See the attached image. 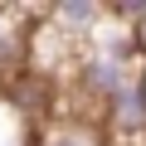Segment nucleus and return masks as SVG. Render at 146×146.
Wrapping results in <instances>:
<instances>
[{
  "label": "nucleus",
  "mask_w": 146,
  "mask_h": 146,
  "mask_svg": "<svg viewBox=\"0 0 146 146\" xmlns=\"http://www.w3.org/2000/svg\"><path fill=\"white\" fill-rule=\"evenodd\" d=\"M102 131L127 141V146H141L146 141V93H141V73L136 83H127L107 107H102Z\"/></svg>",
  "instance_id": "f257e3e1"
},
{
  "label": "nucleus",
  "mask_w": 146,
  "mask_h": 146,
  "mask_svg": "<svg viewBox=\"0 0 146 146\" xmlns=\"http://www.w3.org/2000/svg\"><path fill=\"white\" fill-rule=\"evenodd\" d=\"M68 44H88L93 34H98V25L107 20V5H98V0H63V5H49V10H39Z\"/></svg>",
  "instance_id": "f03ea898"
},
{
  "label": "nucleus",
  "mask_w": 146,
  "mask_h": 146,
  "mask_svg": "<svg viewBox=\"0 0 146 146\" xmlns=\"http://www.w3.org/2000/svg\"><path fill=\"white\" fill-rule=\"evenodd\" d=\"M141 146H146V141H141Z\"/></svg>",
  "instance_id": "39448f33"
},
{
  "label": "nucleus",
  "mask_w": 146,
  "mask_h": 146,
  "mask_svg": "<svg viewBox=\"0 0 146 146\" xmlns=\"http://www.w3.org/2000/svg\"><path fill=\"white\" fill-rule=\"evenodd\" d=\"M0 20H5V10H0Z\"/></svg>",
  "instance_id": "20e7f679"
},
{
  "label": "nucleus",
  "mask_w": 146,
  "mask_h": 146,
  "mask_svg": "<svg viewBox=\"0 0 146 146\" xmlns=\"http://www.w3.org/2000/svg\"><path fill=\"white\" fill-rule=\"evenodd\" d=\"M141 93H146V63H141Z\"/></svg>",
  "instance_id": "7ed1b4c3"
}]
</instances>
